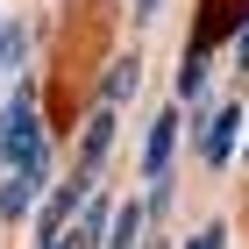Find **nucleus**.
Masks as SVG:
<instances>
[{
    "label": "nucleus",
    "instance_id": "f257e3e1",
    "mask_svg": "<svg viewBox=\"0 0 249 249\" xmlns=\"http://www.w3.org/2000/svg\"><path fill=\"white\" fill-rule=\"evenodd\" d=\"M0 164L15 178H50V142H43V114H36V93L15 86V100L0 107Z\"/></svg>",
    "mask_w": 249,
    "mask_h": 249
},
{
    "label": "nucleus",
    "instance_id": "f03ea898",
    "mask_svg": "<svg viewBox=\"0 0 249 249\" xmlns=\"http://www.w3.org/2000/svg\"><path fill=\"white\" fill-rule=\"evenodd\" d=\"M235 142H242V107L235 100H221V107H207V121H199V157H207L213 171L235 157Z\"/></svg>",
    "mask_w": 249,
    "mask_h": 249
},
{
    "label": "nucleus",
    "instance_id": "7ed1b4c3",
    "mask_svg": "<svg viewBox=\"0 0 249 249\" xmlns=\"http://www.w3.org/2000/svg\"><path fill=\"white\" fill-rule=\"evenodd\" d=\"M178 107H164V114L150 121V142H142V178L150 185H171V150H178Z\"/></svg>",
    "mask_w": 249,
    "mask_h": 249
},
{
    "label": "nucleus",
    "instance_id": "20e7f679",
    "mask_svg": "<svg viewBox=\"0 0 249 249\" xmlns=\"http://www.w3.org/2000/svg\"><path fill=\"white\" fill-rule=\"evenodd\" d=\"M114 128H121V114H114V107H100V114L86 121V142H78V185H86V192H93L100 164H107V142H114Z\"/></svg>",
    "mask_w": 249,
    "mask_h": 249
},
{
    "label": "nucleus",
    "instance_id": "39448f33",
    "mask_svg": "<svg viewBox=\"0 0 249 249\" xmlns=\"http://www.w3.org/2000/svg\"><path fill=\"white\" fill-rule=\"evenodd\" d=\"M107 235H114V213H107V199H86V213H78V228H71V242L78 249H93V242H107Z\"/></svg>",
    "mask_w": 249,
    "mask_h": 249
},
{
    "label": "nucleus",
    "instance_id": "423d86ee",
    "mask_svg": "<svg viewBox=\"0 0 249 249\" xmlns=\"http://www.w3.org/2000/svg\"><path fill=\"white\" fill-rule=\"evenodd\" d=\"M36 178H7V185H0V213H7V221H21V213H29V199H36Z\"/></svg>",
    "mask_w": 249,
    "mask_h": 249
},
{
    "label": "nucleus",
    "instance_id": "0eeeda50",
    "mask_svg": "<svg viewBox=\"0 0 249 249\" xmlns=\"http://www.w3.org/2000/svg\"><path fill=\"white\" fill-rule=\"evenodd\" d=\"M142 221H150L142 207H121V213H114V235H107V249H135V228H142Z\"/></svg>",
    "mask_w": 249,
    "mask_h": 249
},
{
    "label": "nucleus",
    "instance_id": "6e6552de",
    "mask_svg": "<svg viewBox=\"0 0 249 249\" xmlns=\"http://www.w3.org/2000/svg\"><path fill=\"white\" fill-rule=\"evenodd\" d=\"M185 249H228V221H207V228L192 235V242H185Z\"/></svg>",
    "mask_w": 249,
    "mask_h": 249
},
{
    "label": "nucleus",
    "instance_id": "1a4fd4ad",
    "mask_svg": "<svg viewBox=\"0 0 249 249\" xmlns=\"http://www.w3.org/2000/svg\"><path fill=\"white\" fill-rule=\"evenodd\" d=\"M21 43H29V36L7 21V29H0V64H21Z\"/></svg>",
    "mask_w": 249,
    "mask_h": 249
},
{
    "label": "nucleus",
    "instance_id": "9d476101",
    "mask_svg": "<svg viewBox=\"0 0 249 249\" xmlns=\"http://www.w3.org/2000/svg\"><path fill=\"white\" fill-rule=\"evenodd\" d=\"M235 64H249V15H242V36H235Z\"/></svg>",
    "mask_w": 249,
    "mask_h": 249
},
{
    "label": "nucleus",
    "instance_id": "9b49d317",
    "mask_svg": "<svg viewBox=\"0 0 249 249\" xmlns=\"http://www.w3.org/2000/svg\"><path fill=\"white\" fill-rule=\"evenodd\" d=\"M50 249H78V242H71V235H64V242H50Z\"/></svg>",
    "mask_w": 249,
    "mask_h": 249
}]
</instances>
